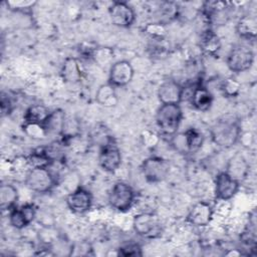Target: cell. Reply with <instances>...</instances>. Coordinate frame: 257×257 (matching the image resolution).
I'll list each match as a JSON object with an SVG mask.
<instances>
[{"mask_svg":"<svg viewBox=\"0 0 257 257\" xmlns=\"http://www.w3.org/2000/svg\"><path fill=\"white\" fill-rule=\"evenodd\" d=\"M242 135V128L239 120L234 118H220L210 128L212 142L219 148L230 149L234 147Z\"/></svg>","mask_w":257,"mask_h":257,"instance_id":"obj_1","label":"cell"},{"mask_svg":"<svg viewBox=\"0 0 257 257\" xmlns=\"http://www.w3.org/2000/svg\"><path fill=\"white\" fill-rule=\"evenodd\" d=\"M183 119V110L180 104H161L156 113V122L162 134L175 136Z\"/></svg>","mask_w":257,"mask_h":257,"instance_id":"obj_2","label":"cell"},{"mask_svg":"<svg viewBox=\"0 0 257 257\" xmlns=\"http://www.w3.org/2000/svg\"><path fill=\"white\" fill-rule=\"evenodd\" d=\"M57 181L48 168H31L25 177L26 187L37 194H46L53 190Z\"/></svg>","mask_w":257,"mask_h":257,"instance_id":"obj_3","label":"cell"},{"mask_svg":"<svg viewBox=\"0 0 257 257\" xmlns=\"http://www.w3.org/2000/svg\"><path fill=\"white\" fill-rule=\"evenodd\" d=\"M135 233L145 239H154L162 234L163 226L160 217L153 212H143L133 218Z\"/></svg>","mask_w":257,"mask_h":257,"instance_id":"obj_4","label":"cell"},{"mask_svg":"<svg viewBox=\"0 0 257 257\" xmlns=\"http://www.w3.org/2000/svg\"><path fill=\"white\" fill-rule=\"evenodd\" d=\"M136 193L131 185L118 181L113 184L108 193V204L117 212H127L135 203Z\"/></svg>","mask_w":257,"mask_h":257,"instance_id":"obj_5","label":"cell"},{"mask_svg":"<svg viewBox=\"0 0 257 257\" xmlns=\"http://www.w3.org/2000/svg\"><path fill=\"white\" fill-rule=\"evenodd\" d=\"M98 165L106 173H114L121 165V153L113 137H106L98 153Z\"/></svg>","mask_w":257,"mask_h":257,"instance_id":"obj_6","label":"cell"},{"mask_svg":"<svg viewBox=\"0 0 257 257\" xmlns=\"http://www.w3.org/2000/svg\"><path fill=\"white\" fill-rule=\"evenodd\" d=\"M255 59L253 50L246 45H236L229 51L226 63L228 68L235 73H240L249 70Z\"/></svg>","mask_w":257,"mask_h":257,"instance_id":"obj_7","label":"cell"},{"mask_svg":"<svg viewBox=\"0 0 257 257\" xmlns=\"http://www.w3.org/2000/svg\"><path fill=\"white\" fill-rule=\"evenodd\" d=\"M141 172L148 183H161L168 177L170 173V165L165 159L152 156L143 161Z\"/></svg>","mask_w":257,"mask_h":257,"instance_id":"obj_8","label":"cell"},{"mask_svg":"<svg viewBox=\"0 0 257 257\" xmlns=\"http://www.w3.org/2000/svg\"><path fill=\"white\" fill-rule=\"evenodd\" d=\"M241 183L231 177L227 172H219L214 180V195L216 200L227 202L239 192Z\"/></svg>","mask_w":257,"mask_h":257,"instance_id":"obj_9","label":"cell"},{"mask_svg":"<svg viewBox=\"0 0 257 257\" xmlns=\"http://www.w3.org/2000/svg\"><path fill=\"white\" fill-rule=\"evenodd\" d=\"M110 22L120 28H128L136 21L135 9L124 1H114L108 7Z\"/></svg>","mask_w":257,"mask_h":257,"instance_id":"obj_10","label":"cell"},{"mask_svg":"<svg viewBox=\"0 0 257 257\" xmlns=\"http://www.w3.org/2000/svg\"><path fill=\"white\" fill-rule=\"evenodd\" d=\"M135 75V69L131 61L121 59L113 62L108 70V83L112 86L123 87L131 83Z\"/></svg>","mask_w":257,"mask_h":257,"instance_id":"obj_11","label":"cell"},{"mask_svg":"<svg viewBox=\"0 0 257 257\" xmlns=\"http://www.w3.org/2000/svg\"><path fill=\"white\" fill-rule=\"evenodd\" d=\"M92 195L91 193L83 188L78 187L70 192L65 199L67 208L74 214H85L92 206Z\"/></svg>","mask_w":257,"mask_h":257,"instance_id":"obj_12","label":"cell"},{"mask_svg":"<svg viewBox=\"0 0 257 257\" xmlns=\"http://www.w3.org/2000/svg\"><path fill=\"white\" fill-rule=\"evenodd\" d=\"M157 95L161 104H180L184 96V86L177 80L169 78L159 85Z\"/></svg>","mask_w":257,"mask_h":257,"instance_id":"obj_13","label":"cell"},{"mask_svg":"<svg viewBox=\"0 0 257 257\" xmlns=\"http://www.w3.org/2000/svg\"><path fill=\"white\" fill-rule=\"evenodd\" d=\"M214 218V208L206 201L195 203L187 214V222L194 227H206Z\"/></svg>","mask_w":257,"mask_h":257,"instance_id":"obj_14","label":"cell"},{"mask_svg":"<svg viewBox=\"0 0 257 257\" xmlns=\"http://www.w3.org/2000/svg\"><path fill=\"white\" fill-rule=\"evenodd\" d=\"M36 217V207L33 204L26 203L15 207L9 212V224L17 230L28 227Z\"/></svg>","mask_w":257,"mask_h":257,"instance_id":"obj_15","label":"cell"},{"mask_svg":"<svg viewBox=\"0 0 257 257\" xmlns=\"http://www.w3.org/2000/svg\"><path fill=\"white\" fill-rule=\"evenodd\" d=\"M204 143L203 135L196 128H189L181 136L174 137V145L176 149L183 153H195Z\"/></svg>","mask_w":257,"mask_h":257,"instance_id":"obj_16","label":"cell"},{"mask_svg":"<svg viewBox=\"0 0 257 257\" xmlns=\"http://www.w3.org/2000/svg\"><path fill=\"white\" fill-rule=\"evenodd\" d=\"M229 8H231L230 3L226 1H206L202 5L201 14L207 20L208 24L218 23L221 19L226 21Z\"/></svg>","mask_w":257,"mask_h":257,"instance_id":"obj_17","label":"cell"},{"mask_svg":"<svg viewBox=\"0 0 257 257\" xmlns=\"http://www.w3.org/2000/svg\"><path fill=\"white\" fill-rule=\"evenodd\" d=\"M249 171V163L247 162L246 158L239 153L235 154L229 159L225 170V172H227L231 177H233L240 183H242L248 177Z\"/></svg>","mask_w":257,"mask_h":257,"instance_id":"obj_18","label":"cell"},{"mask_svg":"<svg viewBox=\"0 0 257 257\" xmlns=\"http://www.w3.org/2000/svg\"><path fill=\"white\" fill-rule=\"evenodd\" d=\"M213 99L214 97L212 92L202 83L195 85L190 96L191 105L199 111H207L210 109L213 103Z\"/></svg>","mask_w":257,"mask_h":257,"instance_id":"obj_19","label":"cell"},{"mask_svg":"<svg viewBox=\"0 0 257 257\" xmlns=\"http://www.w3.org/2000/svg\"><path fill=\"white\" fill-rule=\"evenodd\" d=\"M60 76L64 82L77 83L82 79L83 71L75 57H67L60 68Z\"/></svg>","mask_w":257,"mask_h":257,"instance_id":"obj_20","label":"cell"},{"mask_svg":"<svg viewBox=\"0 0 257 257\" xmlns=\"http://www.w3.org/2000/svg\"><path fill=\"white\" fill-rule=\"evenodd\" d=\"M236 33L245 40H254L257 36V19L254 15H242L236 23Z\"/></svg>","mask_w":257,"mask_h":257,"instance_id":"obj_21","label":"cell"},{"mask_svg":"<svg viewBox=\"0 0 257 257\" xmlns=\"http://www.w3.org/2000/svg\"><path fill=\"white\" fill-rule=\"evenodd\" d=\"M200 48L208 56H217L221 49V40L216 32L208 27L200 37Z\"/></svg>","mask_w":257,"mask_h":257,"instance_id":"obj_22","label":"cell"},{"mask_svg":"<svg viewBox=\"0 0 257 257\" xmlns=\"http://www.w3.org/2000/svg\"><path fill=\"white\" fill-rule=\"evenodd\" d=\"M65 122H66L65 112L62 109L57 108L50 111V114L48 115L47 119L43 123V126L47 135L62 136Z\"/></svg>","mask_w":257,"mask_h":257,"instance_id":"obj_23","label":"cell"},{"mask_svg":"<svg viewBox=\"0 0 257 257\" xmlns=\"http://www.w3.org/2000/svg\"><path fill=\"white\" fill-rule=\"evenodd\" d=\"M96 102L103 107H113L118 103V97L115 87L110 83L101 84L95 92Z\"/></svg>","mask_w":257,"mask_h":257,"instance_id":"obj_24","label":"cell"},{"mask_svg":"<svg viewBox=\"0 0 257 257\" xmlns=\"http://www.w3.org/2000/svg\"><path fill=\"white\" fill-rule=\"evenodd\" d=\"M18 190L12 184H2L0 187V207L3 211L10 212L18 202Z\"/></svg>","mask_w":257,"mask_h":257,"instance_id":"obj_25","label":"cell"},{"mask_svg":"<svg viewBox=\"0 0 257 257\" xmlns=\"http://www.w3.org/2000/svg\"><path fill=\"white\" fill-rule=\"evenodd\" d=\"M49 114L50 110L44 104H31L24 112L23 122L43 124Z\"/></svg>","mask_w":257,"mask_h":257,"instance_id":"obj_26","label":"cell"},{"mask_svg":"<svg viewBox=\"0 0 257 257\" xmlns=\"http://www.w3.org/2000/svg\"><path fill=\"white\" fill-rule=\"evenodd\" d=\"M27 165L31 168H48L53 163L52 160L49 158L47 153L45 152L44 147L39 148L33 151L27 158H26Z\"/></svg>","mask_w":257,"mask_h":257,"instance_id":"obj_27","label":"cell"},{"mask_svg":"<svg viewBox=\"0 0 257 257\" xmlns=\"http://www.w3.org/2000/svg\"><path fill=\"white\" fill-rule=\"evenodd\" d=\"M241 90V83L233 77H227L221 81L220 91L228 98L236 97Z\"/></svg>","mask_w":257,"mask_h":257,"instance_id":"obj_28","label":"cell"},{"mask_svg":"<svg viewBox=\"0 0 257 257\" xmlns=\"http://www.w3.org/2000/svg\"><path fill=\"white\" fill-rule=\"evenodd\" d=\"M37 4L35 0H7L5 1L6 7L17 13H30L34 6Z\"/></svg>","mask_w":257,"mask_h":257,"instance_id":"obj_29","label":"cell"},{"mask_svg":"<svg viewBox=\"0 0 257 257\" xmlns=\"http://www.w3.org/2000/svg\"><path fill=\"white\" fill-rule=\"evenodd\" d=\"M22 128H23V132L29 138H31L33 140H43L48 136L44 126H43V124L23 122Z\"/></svg>","mask_w":257,"mask_h":257,"instance_id":"obj_30","label":"cell"},{"mask_svg":"<svg viewBox=\"0 0 257 257\" xmlns=\"http://www.w3.org/2000/svg\"><path fill=\"white\" fill-rule=\"evenodd\" d=\"M160 12L162 15V18L166 19L167 21H171L173 19L178 18L180 14V8L177 3L174 2H164L161 4Z\"/></svg>","mask_w":257,"mask_h":257,"instance_id":"obj_31","label":"cell"},{"mask_svg":"<svg viewBox=\"0 0 257 257\" xmlns=\"http://www.w3.org/2000/svg\"><path fill=\"white\" fill-rule=\"evenodd\" d=\"M117 255L120 256H142L143 255V250L142 247L139 243L135 242H128L122 244L118 249H117Z\"/></svg>","mask_w":257,"mask_h":257,"instance_id":"obj_32","label":"cell"},{"mask_svg":"<svg viewBox=\"0 0 257 257\" xmlns=\"http://www.w3.org/2000/svg\"><path fill=\"white\" fill-rule=\"evenodd\" d=\"M146 31L154 38L162 39L166 35V29L163 23H151L146 27Z\"/></svg>","mask_w":257,"mask_h":257,"instance_id":"obj_33","label":"cell"},{"mask_svg":"<svg viewBox=\"0 0 257 257\" xmlns=\"http://www.w3.org/2000/svg\"><path fill=\"white\" fill-rule=\"evenodd\" d=\"M0 106H1V114H2V116L9 115L12 112V110H13V103H12L11 98L9 96L4 95V94H2V96H1Z\"/></svg>","mask_w":257,"mask_h":257,"instance_id":"obj_34","label":"cell"}]
</instances>
